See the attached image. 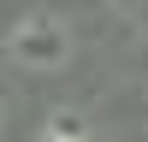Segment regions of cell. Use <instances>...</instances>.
<instances>
[{
  "label": "cell",
  "mask_w": 148,
  "mask_h": 142,
  "mask_svg": "<svg viewBox=\"0 0 148 142\" xmlns=\"http://www.w3.org/2000/svg\"><path fill=\"white\" fill-rule=\"evenodd\" d=\"M47 142H77V136H71V130H53V136H47Z\"/></svg>",
  "instance_id": "1"
}]
</instances>
